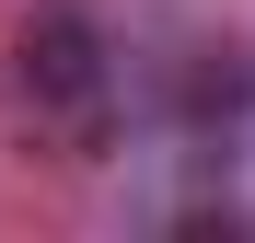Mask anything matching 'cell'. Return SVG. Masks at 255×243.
<instances>
[{
	"instance_id": "cell-1",
	"label": "cell",
	"mask_w": 255,
	"mask_h": 243,
	"mask_svg": "<svg viewBox=\"0 0 255 243\" xmlns=\"http://www.w3.org/2000/svg\"><path fill=\"white\" fill-rule=\"evenodd\" d=\"M23 104H35V128L70 139V151H105L116 139V58H105L93 12L47 0V12L23 23Z\"/></svg>"
},
{
	"instance_id": "cell-2",
	"label": "cell",
	"mask_w": 255,
	"mask_h": 243,
	"mask_svg": "<svg viewBox=\"0 0 255 243\" xmlns=\"http://www.w3.org/2000/svg\"><path fill=\"white\" fill-rule=\"evenodd\" d=\"M186 116L232 151V128L255 116V47H209V58H197V81H186Z\"/></svg>"
}]
</instances>
